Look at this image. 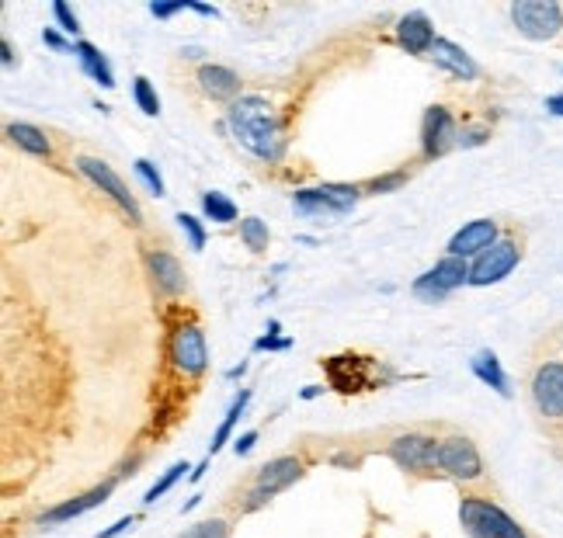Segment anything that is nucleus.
<instances>
[{
	"label": "nucleus",
	"mask_w": 563,
	"mask_h": 538,
	"mask_svg": "<svg viewBox=\"0 0 563 538\" xmlns=\"http://www.w3.org/2000/svg\"><path fill=\"white\" fill-rule=\"evenodd\" d=\"M310 459L302 451H286V456H275L265 466H257L244 483H236L227 497H223V511L230 518H244V514L262 511L265 504H272L278 493H286L292 483H299L307 477Z\"/></svg>",
	"instance_id": "obj_1"
},
{
	"label": "nucleus",
	"mask_w": 563,
	"mask_h": 538,
	"mask_svg": "<svg viewBox=\"0 0 563 538\" xmlns=\"http://www.w3.org/2000/svg\"><path fill=\"white\" fill-rule=\"evenodd\" d=\"M227 125L233 139L241 143L247 154H254L257 160L278 164L286 157V128H282V119L275 112V104L262 94H244L236 104H230L227 112Z\"/></svg>",
	"instance_id": "obj_2"
},
{
	"label": "nucleus",
	"mask_w": 563,
	"mask_h": 538,
	"mask_svg": "<svg viewBox=\"0 0 563 538\" xmlns=\"http://www.w3.org/2000/svg\"><path fill=\"white\" fill-rule=\"evenodd\" d=\"M439 477L452 480L463 486V493H487L494 490L490 469L484 462V451L466 430L456 427H442V441H439Z\"/></svg>",
	"instance_id": "obj_3"
},
{
	"label": "nucleus",
	"mask_w": 563,
	"mask_h": 538,
	"mask_svg": "<svg viewBox=\"0 0 563 538\" xmlns=\"http://www.w3.org/2000/svg\"><path fill=\"white\" fill-rule=\"evenodd\" d=\"M439 435L431 427H389L383 430V456L410 480H435L439 477Z\"/></svg>",
	"instance_id": "obj_4"
},
{
	"label": "nucleus",
	"mask_w": 563,
	"mask_h": 538,
	"mask_svg": "<svg viewBox=\"0 0 563 538\" xmlns=\"http://www.w3.org/2000/svg\"><path fill=\"white\" fill-rule=\"evenodd\" d=\"M526 400L550 435H563V355H543L526 372Z\"/></svg>",
	"instance_id": "obj_5"
},
{
	"label": "nucleus",
	"mask_w": 563,
	"mask_h": 538,
	"mask_svg": "<svg viewBox=\"0 0 563 538\" xmlns=\"http://www.w3.org/2000/svg\"><path fill=\"white\" fill-rule=\"evenodd\" d=\"M460 528L470 538H536L522 522L497 504L490 493H463L460 497Z\"/></svg>",
	"instance_id": "obj_6"
},
{
	"label": "nucleus",
	"mask_w": 563,
	"mask_h": 538,
	"mask_svg": "<svg viewBox=\"0 0 563 538\" xmlns=\"http://www.w3.org/2000/svg\"><path fill=\"white\" fill-rule=\"evenodd\" d=\"M522 257H526V236L518 229L505 233L490 250H484L476 261H470V285L487 289V285L505 282V278L522 265Z\"/></svg>",
	"instance_id": "obj_7"
},
{
	"label": "nucleus",
	"mask_w": 563,
	"mask_h": 538,
	"mask_svg": "<svg viewBox=\"0 0 563 538\" xmlns=\"http://www.w3.org/2000/svg\"><path fill=\"white\" fill-rule=\"evenodd\" d=\"M515 32L529 42H563V4L560 0H515L508 8Z\"/></svg>",
	"instance_id": "obj_8"
},
{
	"label": "nucleus",
	"mask_w": 563,
	"mask_h": 538,
	"mask_svg": "<svg viewBox=\"0 0 563 538\" xmlns=\"http://www.w3.org/2000/svg\"><path fill=\"white\" fill-rule=\"evenodd\" d=\"M74 164H77L80 175L101 191V195H108V199H112V202L129 215V223H133L136 229H143V223H146V220H143V205H140V199L133 195V188H129V184L119 178V170H115L112 164L101 160V157H88V154H80Z\"/></svg>",
	"instance_id": "obj_9"
},
{
	"label": "nucleus",
	"mask_w": 563,
	"mask_h": 538,
	"mask_svg": "<svg viewBox=\"0 0 563 538\" xmlns=\"http://www.w3.org/2000/svg\"><path fill=\"white\" fill-rule=\"evenodd\" d=\"M167 358L185 379H199L209 369V344L199 323H178L167 337Z\"/></svg>",
	"instance_id": "obj_10"
},
{
	"label": "nucleus",
	"mask_w": 563,
	"mask_h": 538,
	"mask_svg": "<svg viewBox=\"0 0 563 538\" xmlns=\"http://www.w3.org/2000/svg\"><path fill=\"white\" fill-rule=\"evenodd\" d=\"M143 268H146L150 282H154L157 295L178 299V295L188 292L185 265H181V257L170 250V247H150V244H143Z\"/></svg>",
	"instance_id": "obj_11"
},
{
	"label": "nucleus",
	"mask_w": 563,
	"mask_h": 538,
	"mask_svg": "<svg viewBox=\"0 0 563 538\" xmlns=\"http://www.w3.org/2000/svg\"><path fill=\"white\" fill-rule=\"evenodd\" d=\"M460 146V122L445 104H431L421 119V160H439Z\"/></svg>",
	"instance_id": "obj_12"
},
{
	"label": "nucleus",
	"mask_w": 563,
	"mask_h": 538,
	"mask_svg": "<svg viewBox=\"0 0 563 538\" xmlns=\"http://www.w3.org/2000/svg\"><path fill=\"white\" fill-rule=\"evenodd\" d=\"M470 285V261H460V257H442V261L424 271L415 282V295L424 299V303H442L449 292H456Z\"/></svg>",
	"instance_id": "obj_13"
},
{
	"label": "nucleus",
	"mask_w": 563,
	"mask_h": 538,
	"mask_svg": "<svg viewBox=\"0 0 563 538\" xmlns=\"http://www.w3.org/2000/svg\"><path fill=\"white\" fill-rule=\"evenodd\" d=\"M191 88L199 91L206 101L212 104H236L244 94H241V77H236L230 67H220V63H199L191 74Z\"/></svg>",
	"instance_id": "obj_14"
},
{
	"label": "nucleus",
	"mask_w": 563,
	"mask_h": 538,
	"mask_svg": "<svg viewBox=\"0 0 563 538\" xmlns=\"http://www.w3.org/2000/svg\"><path fill=\"white\" fill-rule=\"evenodd\" d=\"M358 199H362V184H320V188L296 191L292 205L307 215H317V212H349Z\"/></svg>",
	"instance_id": "obj_15"
},
{
	"label": "nucleus",
	"mask_w": 563,
	"mask_h": 538,
	"mask_svg": "<svg viewBox=\"0 0 563 538\" xmlns=\"http://www.w3.org/2000/svg\"><path fill=\"white\" fill-rule=\"evenodd\" d=\"M505 236V229H501V223L497 220H473V223H466L456 236L449 240V247H445V254L449 257H460V261H476L484 250H490L497 240Z\"/></svg>",
	"instance_id": "obj_16"
},
{
	"label": "nucleus",
	"mask_w": 563,
	"mask_h": 538,
	"mask_svg": "<svg viewBox=\"0 0 563 538\" xmlns=\"http://www.w3.org/2000/svg\"><path fill=\"white\" fill-rule=\"evenodd\" d=\"M115 486H119V477H112V480H104V483L91 486L88 493H77V497L63 501V504H56V507H49V511H42V514H38V528H53V525H63V522L80 518V514H88V511L101 507L108 497H112V490H115Z\"/></svg>",
	"instance_id": "obj_17"
},
{
	"label": "nucleus",
	"mask_w": 563,
	"mask_h": 538,
	"mask_svg": "<svg viewBox=\"0 0 563 538\" xmlns=\"http://www.w3.org/2000/svg\"><path fill=\"white\" fill-rule=\"evenodd\" d=\"M435 38V25H431L424 11H407L404 18H397V46L407 49L410 56H428Z\"/></svg>",
	"instance_id": "obj_18"
},
{
	"label": "nucleus",
	"mask_w": 563,
	"mask_h": 538,
	"mask_svg": "<svg viewBox=\"0 0 563 538\" xmlns=\"http://www.w3.org/2000/svg\"><path fill=\"white\" fill-rule=\"evenodd\" d=\"M428 59L435 63V67L449 70L452 77H460V80H476V77H481L476 59L466 49H460L456 42H449V38H435V46H431Z\"/></svg>",
	"instance_id": "obj_19"
},
{
	"label": "nucleus",
	"mask_w": 563,
	"mask_h": 538,
	"mask_svg": "<svg viewBox=\"0 0 563 538\" xmlns=\"http://www.w3.org/2000/svg\"><path fill=\"white\" fill-rule=\"evenodd\" d=\"M4 136H8L18 149H25V154L38 157V160H53V157H56L49 133H46V128L32 125V122H11V125L4 128Z\"/></svg>",
	"instance_id": "obj_20"
},
{
	"label": "nucleus",
	"mask_w": 563,
	"mask_h": 538,
	"mask_svg": "<svg viewBox=\"0 0 563 538\" xmlns=\"http://www.w3.org/2000/svg\"><path fill=\"white\" fill-rule=\"evenodd\" d=\"M473 372H476V379L481 382H487L490 390H497L501 396H511V385H508V376L501 372V365H497V358L490 355V351H481L473 361Z\"/></svg>",
	"instance_id": "obj_21"
},
{
	"label": "nucleus",
	"mask_w": 563,
	"mask_h": 538,
	"mask_svg": "<svg viewBox=\"0 0 563 538\" xmlns=\"http://www.w3.org/2000/svg\"><path fill=\"white\" fill-rule=\"evenodd\" d=\"M77 56H80V67L88 70L101 88H115V77H112V67H108V59L91 46V42H77Z\"/></svg>",
	"instance_id": "obj_22"
},
{
	"label": "nucleus",
	"mask_w": 563,
	"mask_h": 538,
	"mask_svg": "<svg viewBox=\"0 0 563 538\" xmlns=\"http://www.w3.org/2000/svg\"><path fill=\"white\" fill-rule=\"evenodd\" d=\"M233 522L230 514H209V518L195 522L191 528H185L178 538H230L233 535Z\"/></svg>",
	"instance_id": "obj_23"
},
{
	"label": "nucleus",
	"mask_w": 563,
	"mask_h": 538,
	"mask_svg": "<svg viewBox=\"0 0 563 538\" xmlns=\"http://www.w3.org/2000/svg\"><path fill=\"white\" fill-rule=\"evenodd\" d=\"M247 400H251V393L244 390L241 396H236L233 400V406H230V411H227V417H223V424L220 427H216V435H212V445H209V451H212V456H216V451H220L227 441H230V435H233V427H236V421H241V414H244V406H247Z\"/></svg>",
	"instance_id": "obj_24"
},
{
	"label": "nucleus",
	"mask_w": 563,
	"mask_h": 538,
	"mask_svg": "<svg viewBox=\"0 0 563 538\" xmlns=\"http://www.w3.org/2000/svg\"><path fill=\"white\" fill-rule=\"evenodd\" d=\"M241 240L247 244L251 254H265V250H268V240H272L268 223H262V220H254V215H247V220H241Z\"/></svg>",
	"instance_id": "obj_25"
},
{
	"label": "nucleus",
	"mask_w": 563,
	"mask_h": 538,
	"mask_svg": "<svg viewBox=\"0 0 563 538\" xmlns=\"http://www.w3.org/2000/svg\"><path fill=\"white\" fill-rule=\"evenodd\" d=\"M202 212L212 223H233L236 220V205L223 195V191H206L202 195Z\"/></svg>",
	"instance_id": "obj_26"
},
{
	"label": "nucleus",
	"mask_w": 563,
	"mask_h": 538,
	"mask_svg": "<svg viewBox=\"0 0 563 538\" xmlns=\"http://www.w3.org/2000/svg\"><path fill=\"white\" fill-rule=\"evenodd\" d=\"M407 181H410V167H397V170H389V175H383V178L365 181L362 191H373V195H386V191H397Z\"/></svg>",
	"instance_id": "obj_27"
},
{
	"label": "nucleus",
	"mask_w": 563,
	"mask_h": 538,
	"mask_svg": "<svg viewBox=\"0 0 563 538\" xmlns=\"http://www.w3.org/2000/svg\"><path fill=\"white\" fill-rule=\"evenodd\" d=\"M133 98H136V104H140V112H143V115H161V98H157L154 83H150L146 77H136V80H133Z\"/></svg>",
	"instance_id": "obj_28"
},
{
	"label": "nucleus",
	"mask_w": 563,
	"mask_h": 538,
	"mask_svg": "<svg viewBox=\"0 0 563 538\" xmlns=\"http://www.w3.org/2000/svg\"><path fill=\"white\" fill-rule=\"evenodd\" d=\"M185 472H188V462H175V466H170L167 472H164V477L154 483V486H150L146 490V497H143V504H157V497H164V493L170 490V486H175L181 477H185Z\"/></svg>",
	"instance_id": "obj_29"
},
{
	"label": "nucleus",
	"mask_w": 563,
	"mask_h": 538,
	"mask_svg": "<svg viewBox=\"0 0 563 538\" xmlns=\"http://www.w3.org/2000/svg\"><path fill=\"white\" fill-rule=\"evenodd\" d=\"M178 226L188 233L191 250H202V247H206V229H202V223H199V220H195V215L181 212V215H178Z\"/></svg>",
	"instance_id": "obj_30"
},
{
	"label": "nucleus",
	"mask_w": 563,
	"mask_h": 538,
	"mask_svg": "<svg viewBox=\"0 0 563 538\" xmlns=\"http://www.w3.org/2000/svg\"><path fill=\"white\" fill-rule=\"evenodd\" d=\"M136 175L146 181V188L154 191L157 199L164 195V181H161V175H157V167H154V164H150V160H136Z\"/></svg>",
	"instance_id": "obj_31"
},
{
	"label": "nucleus",
	"mask_w": 563,
	"mask_h": 538,
	"mask_svg": "<svg viewBox=\"0 0 563 538\" xmlns=\"http://www.w3.org/2000/svg\"><path fill=\"white\" fill-rule=\"evenodd\" d=\"M53 18L59 21V29L67 32V35H77V32H80V21H77V14H74L67 4H63V0H56V4H53Z\"/></svg>",
	"instance_id": "obj_32"
},
{
	"label": "nucleus",
	"mask_w": 563,
	"mask_h": 538,
	"mask_svg": "<svg viewBox=\"0 0 563 538\" xmlns=\"http://www.w3.org/2000/svg\"><path fill=\"white\" fill-rule=\"evenodd\" d=\"M490 139V125H463L460 128V146H481V143H487Z\"/></svg>",
	"instance_id": "obj_33"
},
{
	"label": "nucleus",
	"mask_w": 563,
	"mask_h": 538,
	"mask_svg": "<svg viewBox=\"0 0 563 538\" xmlns=\"http://www.w3.org/2000/svg\"><path fill=\"white\" fill-rule=\"evenodd\" d=\"M140 522V514H129V518H119L112 528H104V531H98L95 538H115V535H122V531H129V528H133Z\"/></svg>",
	"instance_id": "obj_34"
},
{
	"label": "nucleus",
	"mask_w": 563,
	"mask_h": 538,
	"mask_svg": "<svg viewBox=\"0 0 563 538\" xmlns=\"http://www.w3.org/2000/svg\"><path fill=\"white\" fill-rule=\"evenodd\" d=\"M188 8V0H178V4H150V14L154 18H170V14H178Z\"/></svg>",
	"instance_id": "obj_35"
},
{
	"label": "nucleus",
	"mask_w": 563,
	"mask_h": 538,
	"mask_svg": "<svg viewBox=\"0 0 563 538\" xmlns=\"http://www.w3.org/2000/svg\"><path fill=\"white\" fill-rule=\"evenodd\" d=\"M254 441H257V430H247V435H244V438H236L233 451H236V456H247V451L254 448Z\"/></svg>",
	"instance_id": "obj_36"
},
{
	"label": "nucleus",
	"mask_w": 563,
	"mask_h": 538,
	"mask_svg": "<svg viewBox=\"0 0 563 538\" xmlns=\"http://www.w3.org/2000/svg\"><path fill=\"white\" fill-rule=\"evenodd\" d=\"M42 38H46V46H53V49H67V42H63L53 29H46V32H42Z\"/></svg>",
	"instance_id": "obj_37"
},
{
	"label": "nucleus",
	"mask_w": 563,
	"mask_h": 538,
	"mask_svg": "<svg viewBox=\"0 0 563 538\" xmlns=\"http://www.w3.org/2000/svg\"><path fill=\"white\" fill-rule=\"evenodd\" d=\"M547 108H550L553 115H560V119H563V94H553V98L547 101Z\"/></svg>",
	"instance_id": "obj_38"
}]
</instances>
